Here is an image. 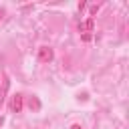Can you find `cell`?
I'll use <instances>...</instances> for the list:
<instances>
[{"mask_svg":"<svg viewBox=\"0 0 129 129\" xmlns=\"http://www.w3.org/2000/svg\"><path fill=\"white\" fill-rule=\"evenodd\" d=\"M50 58H52V50L46 48V46H42V48L38 50V60H40V62H48Z\"/></svg>","mask_w":129,"mask_h":129,"instance_id":"cell-1","label":"cell"},{"mask_svg":"<svg viewBox=\"0 0 129 129\" xmlns=\"http://www.w3.org/2000/svg\"><path fill=\"white\" fill-rule=\"evenodd\" d=\"M20 109H22V95H16V97L12 99V111L20 113Z\"/></svg>","mask_w":129,"mask_h":129,"instance_id":"cell-2","label":"cell"},{"mask_svg":"<svg viewBox=\"0 0 129 129\" xmlns=\"http://www.w3.org/2000/svg\"><path fill=\"white\" fill-rule=\"evenodd\" d=\"M71 129H83V127H81V125H77V123H75V125H73V127H71Z\"/></svg>","mask_w":129,"mask_h":129,"instance_id":"cell-3","label":"cell"},{"mask_svg":"<svg viewBox=\"0 0 129 129\" xmlns=\"http://www.w3.org/2000/svg\"><path fill=\"white\" fill-rule=\"evenodd\" d=\"M2 123H4V117H0V125H2Z\"/></svg>","mask_w":129,"mask_h":129,"instance_id":"cell-4","label":"cell"}]
</instances>
